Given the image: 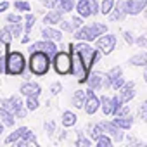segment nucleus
<instances>
[{"mask_svg": "<svg viewBox=\"0 0 147 147\" xmlns=\"http://www.w3.org/2000/svg\"><path fill=\"white\" fill-rule=\"evenodd\" d=\"M42 4H43L47 9H54V0H42Z\"/></svg>", "mask_w": 147, "mask_h": 147, "instance_id": "603ef678", "label": "nucleus"}, {"mask_svg": "<svg viewBox=\"0 0 147 147\" xmlns=\"http://www.w3.org/2000/svg\"><path fill=\"white\" fill-rule=\"evenodd\" d=\"M76 145H80V147H88V145H92V142H90L88 138H83V133H82V131H78V140H76Z\"/></svg>", "mask_w": 147, "mask_h": 147, "instance_id": "e433bc0d", "label": "nucleus"}, {"mask_svg": "<svg viewBox=\"0 0 147 147\" xmlns=\"http://www.w3.org/2000/svg\"><path fill=\"white\" fill-rule=\"evenodd\" d=\"M23 138H26L30 144H38V140H36V135H35V133H33L30 128H28V131L24 133V137H23Z\"/></svg>", "mask_w": 147, "mask_h": 147, "instance_id": "58836bf2", "label": "nucleus"}, {"mask_svg": "<svg viewBox=\"0 0 147 147\" xmlns=\"http://www.w3.org/2000/svg\"><path fill=\"white\" fill-rule=\"evenodd\" d=\"M26 131H28V128H26V126H21V128H18L16 131H12V133H11L7 138H5V144H16V140L23 138Z\"/></svg>", "mask_w": 147, "mask_h": 147, "instance_id": "bb28decb", "label": "nucleus"}, {"mask_svg": "<svg viewBox=\"0 0 147 147\" xmlns=\"http://www.w3.org/2000/svg\"><path fill=\"white\" fill-rule=\"evenodd\" d=\"M0 107H5V109L12 111V113L16 114V118H19V119H23V118L26 116V113H28V107L23 106V102H21V99H19L18 95L9 97V99H4Z\"/></svg>", "mask_w": 147, "mask_h": 147, "instance_id": "0eeeda50", "label": "nucleus"}, {"mask_svg": "<svg viewBox=\"0 0 147 147\" xmlns=\"http://www.w3.org/2000/svg\"><path fill=\"white\" fill-rule=\"evenodd\" d=\"M30 69L33 75L36 76H43L49 73L50 69V55L45 54V52H40V50H35L31 52V57H30Z\"/></svg>", "mask_w": 147, "mask_h": 147, "instance_id": "f03ea898", "label": "nucleus"}, {"mask_svg": "<svg viewBox=\"0 0 147 147\" xmlns=\"http://www.w3.org/2000/svg\"><path fill=\"white\" fill-rule=\"evenodd\" d=\"M125 7H126V14L137 16V14H140L147 7V0H126Z\"/></svg>", "mask_w": 147, "mask_h": 147, "instance_id": "4468645a", "label": "nucleus"}, {"mask_svg": "<svg viewBox=\"0 0 147 147\" xmlns=\"http://www.w3.org/2000/svg\"><path fill=\"white\" fill-rule=\"evenodd\" d=\"M12 38H14V35H12V31H11L9 26H4L2 30H0V43H4L5 47H11Z\"/></svg>", "mask_w": 147, "mask_h": 147, "instance_id": "393cba45", "label": "nucleus"}, {"mask_svg": "<svg viewBox=\"0 0 147 147\" xmlns=\"http://www.w3.org/2000/svg\"><path fill=\"white\" fill-rule=\"evenodd\" d=\"M119 102L121 104H126V102H130L133 97H135V83L133 82H128V83H125L121 88H119Z\"/></svg>", "mask_w": 147, "mask_h": 147, "instance_id": "ddd939ff", "label": "nucleus"}, {"mask_svg": "<svg viewBox=\"0 0 147 147\" xmlns=\"http://www.w3.org/2000/svg\"><path fill=\"white\" fill-rule=\"evenodd\" d=\"M83 109H85V113L87 114H95L99 109H100V99L94 94V90L88 87V90H87V100H85V106H83Z\"/></svg>", "mask_w": 147, "mask_h": 147, "instance_id": "9b49d317", "label": "nucleus"}, {"mask_svg": "<svg viewBox=\"0 0 147 147\" xmlns=\"http://www.w3.org/2000/svg\"><path fill=\"white\" fill-rule=\"evenodd\" d=\"M76 114L75 113H71V111H64L62 113V126L64 128H69V126H73L76 123Z\"/></svg>", "mask_w": 147, "mask_h": 147, "instance_id": "cd10ccee", "label": "nucleus"}, {"mask_svg": "<svg viewBox=\"0 0 147 147\" xmlns=\"http://www.w3.org/2000/svg\"><path fill=\"white\" fill-rule=\"evenodd\" d=\"M144 82L147 83V66H145V69H144Z\"/></svg>", "mask_w": 147, "mask_h": 147, "instance_id": "5fc2aeb1", "label": "nucleus"}, {"mask_svg": "<svg viewBox=\"0 0 147 147\" xmlns=\"http://www.w3.org/2000/svg\"><path fill=\"white\" fill-rule=\"evenodd\" d=\"M7 9H9V2H7V0H5V2H0V14L5 12Z\"/></svg>", "mask_w": 147, "mask_h": 147, "instance_id": "3c124183", "label": "nucleus"}, {"mask_svg": "<svg viewBox=\"0 0 147 147\" xmlns=\"http://www.w3.org/2000/svg\"><path fill=\"white\" fill-rule=\"evenodd\" d=\"M71 21H73V24L76 26V30H78V28H80V26L83 24V19H82V16H80V18H78V16H75V18L71 19Z\"/></svg>", "mask_w": 147, "mask_h": 147, "instance_id": "de8ad7c7", "label": "nucleus"}, {"mask_svg": "<svg viewBox=\"0 0 147 147\" xmlns=\"http://www.w3.org/2000/svg\"><path fill=\"white\" fill-rule=\"evenodd\" d=\"M126 114H130V109L126 106H123V104L114 111V116H126Z\"/></svg>", "mask_w": 147, "mask_h": 147, "instance_id": "ea45409f", "label": "nucleus"}, {"mask_svg": "<svg viewBox=\"0 0 147 147\" xmlns=\"http://www.w3.org/2000/svg\"><path fill=\"white\" fill-rule=\"evenodd\" d=\"M116 47V36L114 35H109V33H104L100 35V38L97 40V49L102 52V54H111Z\"/></svg>", "mask_w": 147, "mask_h": 147, "instance_id": "9d476101", "label": "nucleus"}, {"mask_svg": "<svg viewBox=\"0 0 147 147\" xmlns=\"http://www.w3.org/2000/svg\"><path fill=\"white\" fill-rule=\"evenodd\" d=\"M90 7H92V16H95V14H99V12H100L97 0H90Z\"/></svg>", "mask_w": 147, "mask_h": 147, "instance_id": "a18cd8bd", "label": "nucleus"}, {"mask_svg": "<svg viewBox=\"0 0 147 147\" xmlns=\"http://www.w3.org/2000/svg\"><path fill=\"white\" fill-rule=\"evenodd\" d=\"M0 133H4V125L0 123Z\"/></svg>", "mask_w": 147, "mask_h": 147, "instance_id": "6e6d98bb", "label": "nucleus"}, {"mask_svg": "<svg viewBox=\"0 0 147 147\" xmlns=\"http://www.w3.org/2000/svg\"><path fill=\"white\" fill-rule=\"evenodd\" d=\"M0 118H2V123L5 126H14V123H16V114L5 107H0Z\"/></svg>", "mask_w": 147, "mask_h": 147, "instance_id": "6ab92c4d", "label": "nucleus"}, {"mask_svg": "<svg viewBox=\"0 0 147 147\" xmlns=\"http://www.w3.org/2000/svg\"><path fill=\"white\" fill-rule=\"evenodd\" d=\"M85 100H87V92L85 90H76L71 97V104L75 107H78V109L85 106Z\"/></svg>", "mask_w": 147, "mask_h": 147, "instance_id": "aec40b11", "label": "nucleus"}, {"mask_svg": "<svg viewBox=\"0 0 147 147\" xmlns=\"http://www.w3.org/2000/svg\"><path fill=\"white\" fill-rule=\"evenodd\" d=\"M23 23L24 21H21V23H9V28H11V31H12L14 36H21V33H23Z\"/></svg>", "mask_w": 147, "mask_h": 147, "instance_id": "72a5a7b5", "label": "nucleus"}, {"mask_svg": "<svg viewBox=\"0 0 147 147\" xmlns=\"http://www.w3.org/2000/svg\"><path fill=\"white\" fill-rule=\"evenodd\" d=\"M21 21H23V18L19 14H9L7 16V23H21Z\"/></svg>", "mask_w": 147, "mask_h": 147, "instance_id": "37998d69", "label": "nucleus"}, {"mask_svg": "<svg viewBox=\"0 0 147 147\" xmlns=\"http://www.w3.org/2000/svg\"><path fill=\"white\" fill-rule=\"evenodd\" d=\"M114 4H116V0H102V4H100V12L106 16L111 14V11L114 9Z\"/></svg>", "mask_w": 147, "mask_h": 147, "instance_id": "c756f323", "label": "nucleus"}, {"mask_svg": "<svg viewBox=\"0 0 147 147\" xmlns=\"http://www.w3.org/2000/svg\"><path fill=\"white\" fill-rule=\"evenodd\" d=\"M52 66L59 75H69L73 69V57L71 52H57L52 57Z\"/></svg>", "mask_w": 147, "mask_h": 147, "instance_id": "39448f33", "label": "nucleus"}, {"mask_svg": "<svg viewBox=\"0 0 147 147\" xmlns=\"http://www.w3.org/2000/svg\"><path fill=\"white\" fill-rule=\"evenodd\" d=\"M35 23H36V18H35L33 14L26 12V18H24V31H26V33H30V30L35 26Z\"/></svg>", "mask_w": 147, "mask_h": 147, "instance_id": "473e14b6", "label": "nucleus"}, {"mask_svg": "<svg viewBox=\"0 0 147 147\" xmlns=\"http://www.w3.org/2000/svg\"><path fill=\"white\" fill-rule=\"evenodd\" d=\"M50 92H52L54 95H57V94L61 92V83H52V87H50Z\"/></svg>", "mask_w": 147, "mask_h": 147, "instance_id": "8fccbe9b", "label": "nucleus"}, {"mask_svg": "<svg viewBox=\"0 0 147 147\" xmlns=\"http://www.w3.org/2000/svg\"><path fill=\"white\" fill-rule=\"evenodd\" d=\"M135 43H137L138 47H142V49H147V35H145V36H138V38H135Z\"/></svg>", "mask_w": 147, "mask_h": 147, "instance_id": "a19ab883", "label": "nucleus"}, {"mask_svg": "<svg viewBox=\"0 0 147 147\" xmlns=\"http://www.w3.org/2000/svg\"><path fill=\"white\" fill-rule=\"evenodd\" d=\"M102 135H104V130L100 128V125H94V126L90 125V138H92V140L97 142Z\"/></svg>", "mask_w": 147, "mask_h": 147, "instance_id": "2f4dec72", "label": "nucleus"}, {"mask_svg": "<svg viewBox=\"0 0 147 147\" xmlns=\"http://www.w3.org/2000/svg\"><path fill=\"white\" fill-rule=\"evenodd\" d=\"M99 125H100V128L104 130V133H107L109 137H113L116 142H121V140L125 138L123 128H119L114 121H102V123H99Z\"/></svg>", "mask_w": 147, "mask_h": 147, "instance_id": "f8f14e48", "label": "nucleus"}, {"mask_svg": "<svg viewBox=\"0 0 147 147\" xmlns=\"http://www.w3.org/2000/svg\"><path fill=\"white\" fill-rule=\"evenodd\" d=\"M24 69H26V59H24V55L21 52H18V50L9 52V49H7L5 73L11 75V76H19V75L24 73Z\"/></svg>", "mask_w": 147, "mask_h": 147, "instance_id": "f257e3e1", "label": "nucleus"}, {"mask_svg": "<svg viewBox=\"0 0 147 147\" xmlns=\"http://www.w3.org/2000/svg\"><path fill=\"white\" fill-rule=\"evenodd\" d=\"M140 116H142V119L147 123V100L142 102V106H140Z\"/></svg>", "mask_w": 147, "mask_h": 147, "instance_id": "c03bdc74", "label": "nucleus"}, {"mask_svg": "<svg viewBox=\"0 0 147 147\" xmlns=\"http://www.w3.org/2000/svg\"><path fill=\"white\" fill-rule=\"evenodd\" d=\"M69 50H71V57H73V69H71V73L78 78L80 83H87L90 69L85 66V62H83L82 55L78 54V50L75 49V45H69Z\"/></svg>", "mask_w": 147, "mask_h": 147, "instance_id": "20e7f679", "label": "nucleus"}, {"mask_svg": "<svg viewBox=\"0 0 147 147\" xmlns=\"http://www.w3.org/2000/svg\"><path fill=\"white\" fill-rule=\"evenodd\" d=\"M128 64H131V66H147V52H140V54L130 57Z\"/></svg>", "mask_w": 147, "mask_h": 147, "instance_id": "c85d7f7f", "label": "nucleus"}, {"mask_svg": "<svg viewBox=\"0 0 147 147\" xmlns=\"http://www.w3.org/2000/svg\"><path fill=\"white\" fill-rule=\"evenodd\" d=\"M104 76H106V75H102V73H99V71L88 75V80H87L88 87H90L92 90H99L100 87H104Z\"/></svg>", "mask_w": 147, "mask_h": 147, "instance_id": "f3484780", "label": "nucleus"}, {"mask_svg": "<svg viewBox=\"0 0 147 147\" xmlns=\"http://www.w3.org/2000/svg\"><path fill=\"white\" fill-rule=\"evenodd\" d=\"M19 90H21V94L24 97H40V94H42V87L38 83H33V82L23 83Z\"/></svg>", "mask_w": 147, "mask_h": 147, "instance_id": "2eb2a0df", "label": "nucleus"}, {"mask_svg": "<svg viewBox=\"0 0 147 147\" xmlns=\"http://www.w3.org/2000/svg\"><path fill=\"white\" fill-rule=\"evenodd\" d=\"M5 61H7V52H5V55L0 54V75L5 73Z\"/></svg>", "mask_w": 147, "mask_h": 147, "instance_id": "79ce46f5", "label": "nucleus"}, {"mask_svg": "<svg viewBox=\"0 0 147 147\" xmlns=\"http://www.w3.org/2000/svg\"><path fill=\"white\" fill-rule=\"evenodd\" d=\"M76 11L82 18H88L92 16V7H90V0H80L76 4Z\"/></svg>", "mask_w": 147, "mask_h": 147, "instance_id": "5701e85b", "label": "nucleus"}, {"mask_svg": "<svg viewBox=\"0 0 147 147\" xmlns=\"http://www.w3.org/2000/svg\"><path fill=\"white\" fill-rule=\"evenodd\" d=\"M75 49H76V50H78V54L82 55V59H83L85 66H87L88 69H92V64L97 61V50H95L92 45L85 43L83 40H82V43H78Z\"/></svg>", "mask_w": 147, "mask_h": 147, "instance_id": "6e6552de", "label": "nucleus"}, {"mask_svg": "<svg viewBox=\"0 0 147 147\" xmlns=\"http://www.w3.org/2000/svg\"><path fill=\"white\" fill-rule=\"evenodd\" d=\"M61 28L64 30V31H76V26L73 24V21H61Z\"/></svg>", "mask_w": 147, "mask_h": 147, "instance_id": "4c0bfd02", "label": "nucleus"}, {"mask_svg": "<svg viewBox=\"0 0 147 147\" xmlns=\"http://www.w3.org/2000/svg\"><path fill=\"white\" fill-rule=\"evenodd\" d=\"M125 85V80H123V71L119 66L113 67L107 75L104 76V87L106 88H114V90H119L121 87Z\"/></svg>", "mask_w": 147, "mask_h": 147, "instance_id": "423d86ee", "label": "nucleus"}, {"mask_svg": "<svg viewBox=\"0 0 147 147\" xmlns=\"http://www.w3.org/2000/svg\"><path fill=\"white\" fill-rule=\"evenodd\" d=\"M100 109L104 113V116H109V114H114V104H113V99L109 97H100Z\"/></svg>", "mask_w": 147, "mask_h": 147, "instance_id": "b1692460", "label": "nucleus"}, {"mask_svg": "<svg viewBox=\"0 0 147 147\" xmlns=\"http://www.w3.org/2000/svg\"><path fill=\"white\" fill-rule=\"evenodd\" d=\"M111 144H113V140H111V137H109L107 133H104V135L97 140V145H99V147H111Z\"/></svg>", "mask_w": 147, "mask_h": 147, "instance_id": "c9c22d12", "label": "nucleus"}, {"mask_svg": "<svg viewBox=\"0 0 147 147\" xmlns=\"http://www.w3.org/2000/svg\"><path fill=\"white\" fill-rule=\"evenodd\" d=\"M123 36H125V40H126V43H130V45H133V42H135V40H133V36H131V33H130V31H125V33H123Z\"/></svg>", "mask_w": 147, "mask_h": 147, "instance_id": "09e8293b", "label": "nucleus"}, {"mask_svg": "<svg viewBox=\"0 0 147 147\" xmlns=\"http://www.w3.org/2000/svg\"><path fill=\"white\" fill-rule=\"evenodd\" d=\"M26 107H28V111H36L38 109V97H26V104H24Z\"/></svg>", "mask_w": 147, "mask_h": 147, "instance_id": "f704fd0d", "label": "nucleus"}, {"mask_svg": "<svg viewBox=\"0 0 147 147\" xmlns=\"http://www.w3.org/2000/svg\"><path fill=\"white\" fill-rule=\"evenodd\" d=\"M14 9L18 12H30L31 11V5L26 2V0H16V2H14Z\"/></svg>", "mask_w": 147, "mask_h": 147, "instance_id": "7c9ffc66", "label": "nucleus"}, {"mask_svg": "<svg viewBox=\"0 0 147 147\" xmlns=\"http://www.w3.org/2000/svg\"><path fill=\"white\" fill-rule=\"evenodd\" d=\"M125 16H128V14H126V7H125V2H123V0H119V2L114 4V9L111 11L109 19H111V21H123Z\"/></svg>", "mask_w": 147, "mask_h": 147, "instance_id": "dca6fc26", "label": "nucleus"}, {"mask_svg": "<svg viewBox=\"0 0 147 147\" xmlns=\"http://www.w3.org/2000/svg\"><path fill=\"white\" fill-rule=\"evenodd\" d=\"M61 21H62V12H59L57 9L55 11H50L45 18H43V23L45 24H61Z\"/></svg>", "mask_w": 147, "mask_h": 147, "instance_id": "412c9836", "label": "nucleus"}, {"mask_svg": "<svg viewBox=\"0 0 147 147\" xmlns=\"http://www.w3.org/2000/svg\"><path fill=\"white\" fill-rule=\"evenodd\" d=\"M107 33V26L102 24V23H92V24H87V26H82L80 30L75 31V38L76 40H83V42H92L95 40L97 36Z\"/></svg>", "mask_w": 147, "mask_h": 147, "instance_id": "7ed1b4c3", "label": "nucleus"}, {"mask_svg": "<svg viewBox=\"0 0 147 147\" xmlns=\"http://www.w3.org/2000/svg\"><path fill=\"white\" fill-rule=\"evenodd\" d=\"M30 52H35V50H40V52H45V54H49L50 55V59L57 54V47H55V43H54V40H40V42H35L33 45H30V49H28Z\"/></svg>", "mask_w": 147, "mask_h": 147, "instance_id": "1a4fd4ad", "label": "nucleus"}, {"mask_svg": "<svg viewBox=\"0 0 147 147\" xmlns=\"http://www.w3.org/2000/svg\"><path fill=\"white\" fill-rule=\"evenodd\" d=\"M54 9L59 12H71L73 9H76V5L73 0H54Z\"/></svg>", "mask_w": 147, "mask_h": 147, "instance_id": "a211bd4d", "label": "nucleus"}, {"mask_svg": "<svg viewBox=\"0 0 147 147\" xmlns=\"http://www.w3.org/2000/svg\"><path fill=\"white\" fill-rule=\"evenodd\" d=\"M45 130H47V133H49V135H50V133H54V130H55L54 121H47V123H45Z\"/></svg>", "mask_w": 147, "mask_h": 147, "instance_id": "49530a36", "label": "nucleus"}, {"mask_svg": "<svg viewBox=\"0 0 147 147\" xmlns=\"http://www.w3.org/2000/svg\"><path fill=\"white\" fill-rule=\"evenodd\" d=\"M21 42H23V43H28V42H30V33H24L23 38H21Z\"/></svg>", "mask_w": 147, "mask_h": 147, "instance_id": "864d4df0", "label": "nucleus"}, {"mask_svg": "<svg viewBox=\"0 0 147 147\" xmlns=\"http://www.w3.org/2000/svg\"><path fill=\"white\" fill-rule=\"evenodd\" d=\"M42 36L47 38V40H54V42L62 40V33H61L59 30H54L52 26H50V28H43V30H42Z\"/></svg>", "mask_w": 147, "mask_h": 147, "instance_id": "4be33fe9", "label": "nucleus"}, {"mask_svg": "<svg viewBox=\"0 0 147 147\" xmlns=\"http://www.w3.org/2000/svg\"><path fill=\"white\" fill-rule=\"evenodd\" d=\"M114 123H116L119 128H123V130H130L131 125H133V118H131L130 114H126V116H116Z\"/></svg>", "mask_w": 147, "mask_h": 147, "instance_id": "a878e982", "label": "nucleus"}]
</instances>
